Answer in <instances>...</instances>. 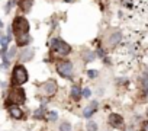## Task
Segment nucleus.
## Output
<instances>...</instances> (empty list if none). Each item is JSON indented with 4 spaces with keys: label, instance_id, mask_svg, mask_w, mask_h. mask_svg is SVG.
Masks as SVG:
<instances>
[{
    "label": "nucleus",
    "instance_id": "423d86ee",
    "mask_svg": "<svg viewBox=\"0 0 148 131\" xmlns=\"http://www.w3.org/2000/svg\"><path fill=\"white\" fill-rule=\"evenodd\" d=\"M55 90H57V85H55L54 80H49L44 85V92L47 95H52V93H55Z\"/></svg>",
    "mask_w": 148,
    "mask_h": 131
},
{
    "label": "nucleus",
    "instance_id": "f8f14e48",
    "mask_svg": "<svg viewBox=\"0 0 148 131\" xmlns=\"http://www.w3.org/2000/svg\"><path fill=\"white\" fill-rule=\"evenodd\" d=\"M122 39V35H121V32H113L112 35H110V45H115V44H118L119 41Z\"/></svg>",
    "mask_w": 148,
    "mask_h": 131
},
{
    "label": "nucleus",
    "instance_id": "2eb2a0df",
    "mask_svg": "<svg viewBox=\"0 0 148 131\" xmlns=\"http://www.w3.org/2000/svg\"><path fill=\"white\" fill-rule=\"evenodd\" d=\"M0 41H2V51H8V42H9V38L3 35L2 38H0Z\"/></svg>",
    "mask_w": 148,
    "mask_h": 131
},
{
    "label": "nucleus",
    "instance_id": "dca6fc26",
    "mask_svg": "<svg viewBox=\"0 0 148 131\" xmlns=\"http://www.w3.org/2000/svg\"><path fill=\"white\" fill-rule=\"evenodd\" d=\"M87 131H97V124L95 121H89L87 122Z\"/></svg>",
    "mask_w": 148,
    "mask_h": 131
},
{
    "label": "nucleus",
    "instance_id": "412c9836",
    "mask_svg": "<svg viewBox=\"0 0 148 131\" xmlns=\"http://www.w3.org/2000/svg\"><path fill=\"white\" fill-rule=\"evenodd\" d=\"M142 82H144V92H147L148 90V77L147 76L142 77Z\"/></svg>",
    "mask_w": 148,
    "mask_h": 131
},
{
    "label": "nucleus",
    "instance_id": "6e6552de",
    "mask_svg": "<svg viewBox=\"0 0 148 131\" xmlns=\"http://www.w3.org/2000/svg\"><path fill=\"white\" fill-rule=\"evenodd\" d=\"M9 112H10V115H12L13 118H16V119H21V118H22V109H21L18 105H12V106L9 108Z\"/></svg>",
    "mask_w": 148,
    "mask_h": 131
},
{
    "label": "nucleus",
    "instance_id": "aec40b11",
    "mask_svg": "<svg viewBox=\"0 0 148 131\" xmlns=\"http://www.w3.org/2000/svg\"><path fill=\"white\" fill-rule=\"evenodd\" d=\"M87 74H89V77H97V70H89L87 72Z\"/></svg>",
    "mask_w": 148,
    "mask_h": 131
},
{
    "label": "nucleus",
    "instance_id": "0eeeda50",
    "mask_svg": "<svg viewBox=\"0 0 148 131\" xmlns=\"http://www.w3.org/2000/svg\"><path fill=\"white\" fill-rule=\"evenodd\" d=\"M109 121H110V124H112L113 127H122V124H123L122 117L118 115V114H112V115L109 117Z\"/></svg>",
    "mask_w": 148,
    "mask_h": 131
},
{
    "label": "nucleus",
    "instance_id": "a878e982",
    "mask_svg": "<svg viewBox=\"0 0 148 131\" xmlns=\"http://www.w3.org/2000/svg\"><path fill=\"white\" fill-rule=\"evenodd\" d=\"M65 2H70V0H65Z\"/></svg>",
    "mask_w": 148,
    "mask_h": 131
},
{
    "label": "nucleus",
    "instance_id": "9b49d317",
    "mask_svg": "<svg viewBox=\"0 0 148 131\" xmlns=\"http://www.w3.org/2000/svg\"><path fill=\"white\" fill-rule=\"evenodd\" d=\"M96 108H97V102H96V101H93V102H92V103H90V105H89L86 109H84L83 115H84L86 118H89V117H90V115H92V114L96 111Z\"/></svg>",
    "mask_w": 148,
    "mask_h": 131
},
{
    "label": "nucleus",
    "instance_id": "b1692460",
    "mask_svg": "<svg viewBox=\"0 0 148 131\" xmlns=\"http://www.w3.org/2000/svg\"><path fill=\"white\" fill-rule=\"evenodd\" d=\"M6 37H8L9 39H12V29H9V31H8V35H6Z\"/></svg>",
    "mask_w": 148,
    "mask_h": 131
},
{
    "label": "nucleus",
    "instance_id": "5701e85b",
    "mask_svg": "<svg viewBox=\"0 0 148 131\" xmlns=\"http://www.w3.org/2000/svg\"><path fill=\"white\" fill-rule=\"evenodd\" d=\"M82 95H83V96H84V98H89V96H90V90H89V89H84V90H83V93H82Z\"/></svg>",
    "mask_w": 148,
    "mask_h": 131
},
{
    "label": "nucleus",
    "instance_id": "9d476101",
    "mask_svg": "<svg viewBox=\"0 0 148 131\" xmlns=\"http://www.w3.org/2000/svg\"><path fill=\"white\" fill-rule=\"evenodd\" d=\"M16 42H18V45H28L29 42H31V37L28 35V34H23V35H18V39H16Z\"/></svg>",
    "mask_w": 148,
    "mask_h": 131
},
{
    "label": "nucleus",
    "instance_id": "f3484780",
    "mask_svg": "<svg viewBox=\"0 0 148 131\" xmlns=\"http://www.w3.org/2000/svg\"><path fill=\"white\" fill-rule=\"evenodd\" d=\"M70 128H71V125H70L68 122H62V124L60 125V130H61V131H70Z\"/></svg>",
    "mask_w": 148,
    "mask_h": 131
},
{
    "label": "nucleus",
    "instance_id": "20e7f679",
    "mask_svg": "<svg viewBox=\"0 0 148 131\" xmlns=\"http://www.w3.org/2000/svg\"><path fill=\"white\" fill-rule=\"evenodd\" d=\"M57 70L62 77H70L73 74V64L70 61H61L57 66Z\"/></svg>",
    "mask_w": 148,
    "mask_h": 131
},
{
    "label": "nucleus",
    "instance_id": "f257e3e1",
    "mask_svg": "<svg viewBox=\"0 0 148 131\" xmlns=\"http://www.w3.org/2000/svg\"><path fill=\"white\" fill-rule=\"evenodd\" d=\"M13 31L16 35H23V34H28L29 31V23L25 18L19 16L13 21Z\"/></svg>",
    "mask_w": 148,
    "mask_h": 131
},
{
    "label": "nucleus",
    "instance_id": "39448f33",
    "mask_svg": "<svg viewBox=\"0 0 148 131\" xmlns=\"http://www.w3.org/2000/svg\"><path fill=\"white\" fill-rule=\"evenodd\" d=\"M9 99L13 102V103H22L25 101V92L22 89H13L9 95Z\"/></svg>",
    "mask_w": 148,
    "mask_h": 131
},
{
    "label": "nucleus",
    "instance_id": "4be33fe9",
    "mask_svg": "<svg viewBox=\"0 0 148 131\" xmlns=\"http://www.w3.org/2000/svg\"><path fill=\"white\" fill-rule=\"evenodd\" d=\"M57 117H58V115H57L55 112H49L47 118H48V119H51V121H54V119H57Z\"/></svg>",
    "mask_w": 148,
    "mask_h": 131
},
{
    "label": "nucleus",
    "instance_id": "1a4fd4ad",
    "mask_svg": "<svg viewBox=\"0 0 148 131\" xmlns=\"http://www.w3.org/2000/svg\"><path fill=\"white\" fill-rule=\"evenodd\" d=\"M34 54H35V51H34L32 48L23 50L22 54H21V61H28V60H31V58L34 57Z\"/></svg>",
    "mask_w": 148,
    "mask_h": 131
},
{
    "label": "nucleus",
    "instance_id": "7ed1b4c3",
    "mask_svg": "<svg viewBox=\"0 0 148 131\" xmlns=\"http://www.w3.org/2000/svg\"><path fill=\"white\" fill-rule=\"evenodd\" d=\"M52 48H54V51L57 52V54H60V55H67V54H70V51H71V47L67 44V42H64V41H61V39H54L52 41Z\"/></svg>",
    "mask_w": 148,
    "mask_h": 131
},
{
    "label": "nucleus",
    "instance_id": "f03ea898",
    "mask_svg": "<svg viewBox=\"0 0 148 131\" xmlns=\"http://www.w3.org/2000/svg\"><path fill=\"white\" fill-rule=\"evenodd\" d=\"M28 80V72L23 66H16L13 69V82L16 85H23Z\"/></svg>",
    "mask_w": 148,
    "mask_h": 131
},
{
    "label": "nucleus",
    "instance_id": "6ab92c4d",
    "mask_svg": "<svg viewBox=\"0 0 148 131\" xmlns=\"http://www.w3.org/2000/svg\"><path fill=\"white\" fill-rule=\"evenodd\" d=\"M16 55V47H12L10 50H9V58H12V57H15Z\"/></svg>",
    "mask_w": 148,
    "mask_h": 131
},
{
    "label": "nucleus",
    "instance_id": "a211bd4d",
    "mask_svg": "<svg viewBox=\"0 0 148 131\" xmlns=\"http://www.w3.org/2000/svg\"><path fill=\"white\" fill-rule=\"evenodd\" d=\"M44 111H45V108L44 106H41L36 112H35V118H42V115H44Z\"/></svg>",
    "mask_w": 148,
    "mask_h": 131
},
{
    "label": "nucleus",
    "instance_id": "393cba45",
    "mask_svg": "<svg viewBox=\"0 0 148 131\" xmlns=\"http://www.w3.org/2000/svg\"><path fill=\"white\" fill-rule=\"evenodd\" d=\"M144 131H148V122H145V125H144Z\"/></svg>",
    "mask_w": 148,
    "mask_h": 131
},
{
    "label": "nucleus",
    "instance_id": "ddd939ff",
    "mask_svg": "<svg viewBox=\"0 0 148 131\" xmlns=\"http://www.w3.org/2000/svg\"><path fill=\"white\" fill-rule=\"evenodd\" d=\"M82 93H83V92H82V88H80V86H73V89H71V96H73L74 99H79Z\"/></svg>",
    "mask_w": 148,
    "mask_h": 131
},
{
    "label": "nucleus",
    "instance_id": "4468645a",
    "mask_svg": "<svg viewBox=\"0 0 148 131\" xmlns=\"http://www.w3.org/2000/svg\"><path fill=\"white\" fill-rule=\"evenodd\" d=\"M32 6V0H22V3H21V8L23 10H29Z\"/></svg>",
    "mask_w": 148,
    "mask_h": 131
}]
</instances>
